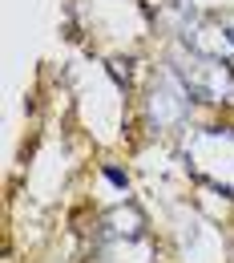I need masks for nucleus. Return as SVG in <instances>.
<instances>
[{
    "label": "nucleus",
    "mask_w": 234,
    "mask_h": 263,
    "mask_svg": "<svg viewBox=\"0 0 234 263\" xmlns=\"http://www.w3.org/2000/svg\"><path fill=\"white\" fill-rule=\"evenodd\" d=\"M182 162L198 186L234 198V126H202L186 134Z\"/></svg>",
    "instance_id": "nucleus-1"
},
{
    "label": "nucleus",
    "mask_w": 234,
    "mask_h": 263,
    "mask_svg": "<svg viewBox=\"0 0 234 263\" xmlns=\"http://www.w3.org/2000/svg\"><path fill=\"white\" fill-rule=\"evenodd\" d=\"M174 73L186 81V89L206 105H234V69L230 61H214V57H202L194 49H174L169 57Z\"/></svg>",
    "instance_id": "nucleus-2"
},
{
    "label": "nucleus",
    "mask_w": 234,
    "mask_h": 263,
    "mask_svg": "<svg viewBox=\"0 0 234 263\" xmlns=\"http://www.w3.org/2000/svg\"><path fill=\"white\" fill-rule=\"evenodd\" d=\"M190 109H194V93L186 89V81L174 73V65L158 69L154 81H150V98H145V118H150V130L166 134V130H182L190 122Z\"/></svg>",
    "instance_id": "nucleus-3"
},
{
    "label": "nucleus",
    "mask_w": 234,
    "mask_h": 263,
    "mask_svg": "<svg viewBox=\"0 0 234 263\" xmlns=\"http://www.w3.org/2000/svg\"><path fill=\"white\" fill-rule=\"evenodd\" d=\"M182 33V45L214 61H234V16L230 12H198Z\"/></svg>",
    "instance_id": "nucleus-4"
},
{
    "label": "nucleus",
    "mask_w": 234,
    "mask_h": 263,
    "mask_svg": "<svg viewBox=\"0 0 234 263\" xmlns=\"http://www.w3.org/2000/svg\"><path fill=\"white\" fill-rule=\"evenodd\" d=\"M101 239L105 243H121V247H134V243H145L150 239V219L137 202H121L113 206L105 219H101Z\"/></svg>",
    "instance_id": "nucleus-5"
},
{
    "label": "nucleus",
    "mask_w": 234,
    "mask_h": 263,
    "mask_svg": "<svg viewBox=\"0 0 234 263\" xmlns=\"http://www.w3.org/2000/svg\"><path fill=\"white\" fill-rule=\"evenodd\" d=\"M101 174H105V182H113L117 191H130V174H125L121 166H101Z\"/></svg>",
    "instance_id": "nucleus-6"
}]
</instances>
